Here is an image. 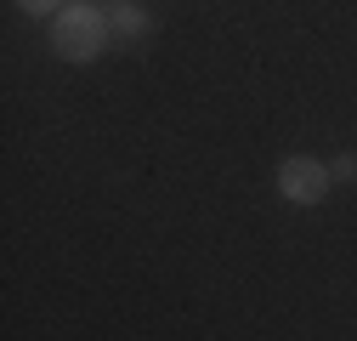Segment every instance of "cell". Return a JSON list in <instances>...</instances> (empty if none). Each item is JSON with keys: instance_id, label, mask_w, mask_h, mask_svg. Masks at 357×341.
Wrapping results in <instances>:
<instances>
[{"instance_id": "6da1fadb", "label": "cell", "mask_w": 357, "mask_h": 341, "mask_svg": "<svg viewBox=\"0 0 357 341\" xmlns=\"http://www.w3.org/2000/svg\"><path fill=\"white\" fill-rule=\"evenodd\" d=\"M108 40H114V29H108V6L68 0V6L52 17V52H57L63 63H97Z\"/></svg>"}, {"instance_id": "7a4b0ae2", "label": "cell", "mask_w": 357, "mask_h": 341, "mask_svg": "<svg viewBox=\"0 0 357 341\" xmlns=\"http://www.w3.org/2000/svg\"><path fill=\"white\" fill-rule=\"evenodd\" d=\"M273 182H278V194L289 199V205H324V194H329V165L324 159H312V154H289L278 170H273Z\"/></svg>"}, {"instance_id": "3957f363", "label": "cell", "mask_w": 357, "mask_h": 341, "mask_svg": "<svg viewBox=\"0 0 357 341\" xmlns=\"http://www.w3.org/2000/svg\"><path fill=\"white\" fill-rule=\"evenodd\" d=\"M108 29L125 34V40H137V34H148V12L137 6V0H114L108 6Z\"/></svg>"}, {"instance_id": "277c9868", "label": "cell", "mask_w": 357, "mask_h": 341, "mask_svg": "<svg viewBox=\"0 0 357 341\" xmlns=\"http://www.w3.org/2000/svg\"><path fill=\"white\" fill-rule=\"evenodd\" d=\"M12 6H17V12H29V17H57L68 0H12Z\"/></svg>"}, {"instance_id": "5b68a950", "label": "cell", "mask_w": 357, "mask_h": 341, "mask_svg": "<svg viewBox=\"0 0 357 341\" xmlns=\"http://www.w3.org/2000/svg\"><path fill=\"white\" fill-rule=\"evenodd\" d=\"M329 177H335V182H357V154H340V159H329Z\"/></svg>"}]
</instances>
